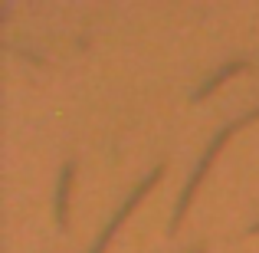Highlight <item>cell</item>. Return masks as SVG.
Returning a JSON list of instances; mask_svg holds the SVG:
<instances>
[{
	"mask_svg": "<svg viewBox=\"0 0 259 253\" xmlns=\"http://www.w3.org/2000/svg\"><path fill=\"white\" fill-rule=\"evenodd\" d=\"M158 177H161V168H158V171H154V174H151V177H148V181H145V184H141V188H138V191H135V194H132V201H128V204H125V207H121V210H118V217H115V221H112V224H108V230H105V234H102V237H99V243H95V247H92V253H102V250H105V243H108V237H112V234H115V230H118V224H121V217H125V214H128V210H132V207H135V204H138V197H141V194H145V191H148V188H151V184H154V181H158Z\"/></svg>",
	"mask_w": 259,
	"mask_h": 253,
	"instance_id": "6da1fadb",
	"label": "cell"
},
{
	"mask_svg": "<svg viewBox=\"0 0 259 253\" xmlns=\"http://www.w3.org/2000/svg\"><path fill=\"white\" fill-rule=\"evenodd\" d=\"M69 177H72V168H66V171H63V181H59V197H56L59 227H66V194H69Z\"/></svg>",
	"mask_w": 259,
	"mask_h": 253,
	"instance_id": "7a4b0ae2",
	"label": "cell"
},
{
	"mask_svg": "<svg viewBox=\"0 0 259 253\" xmlns=\"http://www.w3.org/2000/svg\"><path fill=\"white\" fill-rule=\"evenodd\" d=\"M253 230H259V224H256V227H253Z\"/></svg>",
	"mask_w": 259,
	"mask_h": 253,
	"instance_id": "3957f363",
	"label": "cell"
}]
</instances>
